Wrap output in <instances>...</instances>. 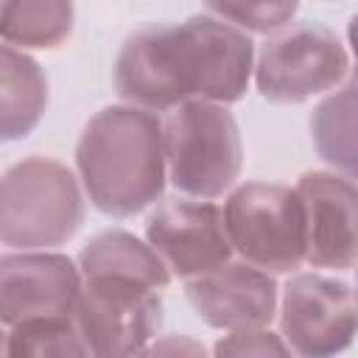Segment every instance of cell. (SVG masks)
Wrapping results in <instances>:
<instances>
[{
  "label": "cell",
  "mask_w": 358,
  "mask_h": 358,
  "mask_svg": "<svg viewBox=\"0 0 358 358\" xmlns=\"http://www.w3.org/2000/svg\"><path fill=\"white\" fill-rule=\"evenodd\" d=\"M255 48L246 31L215 14L185 22H157L126 39L115 62L123 101L145 112L176 109L190 101H241L252 76Z\"/></svg>",
  "instance_id": "obj_1"
},
{
  "label": "cell",
  "mask_w": 358,
  "mask_h": 358,
  "mask_svg": "<svg viewBox=\"0 0 358 358\" xmlns=\"http://www.w3.org/2000/svg\"><path fill=\"white\" fill-rule=\"evenodd\" d=\"M81 185L95 210L126 218L165 190V137L154 112L106 106L84 126L76 145Z\"/></svg>",
  "instance_id": "obj_2"
},
{
  "label": "cell",
  "mask_w": 358,
  "mask_h": 358,
  "mask_svg": "<svg viewBox=\"0 0 358 358\" xmlns=\"http://www.w3.org/2000/svg\"><path fill=\"white\" fill-rule=\"evenodd\" d=\"M84 221V199L67 165L50 157L14 162L0 182V238L6 246L36 252L62 246Z\"/></svg>",
  "instance_id": "obj_3"
},
{
  "label": "cell",
  "mask_w": 358,
  "mask_h": 358,
  "mask_svg": "<svg viewBox=\"0 0 358 358\" xmlns=\"http://www.w3.org/2000/svg\"><path fill=\"white\" fill-rule=\"evenodd\" d=\"M165 165L176 190L193 199L224 196L243 165L241 131L224 103L190 101L176 106L165 126Z\"/></svg>",
  "instance_id": "obj_4"
},
{
  "label": "cell",
  "mask_w": 358,
  "mask_h": 358,
  "mask_svg": "<svg viewBox=\"0 0 358 358\" xmlns=\"http://www.w3.org/2000/svg\"><path fill=\"white\" fill-rule=\"evenodd\" d=\"M232 249L252 266L274 274L299 268L308 257L305 210L296 187L246 182L224 204Z\"/></svg>",
  "instance_id": "obj_5"
},
{
  "label": "cell",
  "mask_w": 358,
  "mask_h": 358,
  "mask_svg": "<svg viewBox=\"0 0 358 358\" xmlns=\"http://www.w3.org/2000/svg\"><path fill=\"white\" fill-rule=\"evenodd\" d=\"M76 327L92 358H134L162 324V291L120 277H81Z\"/></svg>",
  "instance_id": "obj_6"
},
{
  "label": "cell",
  "mask_w": 358,
  "mask_h": 358,
  "mask_svg": "<svg viewBox=\"0 0 358 358\" xmlns=\"http://www.w3.org/2000/svg\"><path fill=\"white\" fill-rule=\"evenodd\" d=\"M350 56L338 36L322 25H296L263 45L255 81L274 103H299L344 81Z\"/></svg>",
  "instance_id": "obj_7"
},
{
  "label": "cell",
  "mask_w": 358,
  "mask_h": 358,
  "mask_svg": "<svg viewBox=\"0 0 358 358\" xmlns=\"http://www.w3.org/2000/svg\"><path fill=\"white\" fill-rule=\"evenodd\" d=\"M280 327L296 358H336L358 336V299L336 277L296 274L282 294Z\"/></svg>",
  "instance_id": "obj_8"
},
{
  "label": "cell",
  "mask_w": 358,
  "mask_h": 358,
  "mask_svg": "<svg viewBox=\"0 0 358 358\" xmlns=\"http://www.w3.org/2000/svg\"><path fill=\"white\" fill-rule=\"evenodd\" d=\"M81 268L67 255L17 252L0 260V319L6 327L70 319L81 296Z\"/></svg>",
  "instance_id": "obj_9"
},
{
  "label": "cell",
  "mask_w": 358,
  "mask_h": 358,
  "mask_svg": "<svg viewBox=\"0 0 358 358\" xmlns=\"http://www.w3.org/2000/svg\"><path fill=\"white\" fill-rule=\"evenodd\" d=\"M148 246L162 257L171 274L196 280L229 263L232 243L224 227V210L210 201L171 199L157 207L145 224Z\"/></svg>",
  "instance_id": "obj_10"
},
{
  "label": "cell",
  "mask_w": 358,
  "mask_h": 358,
  "mask_svg": "<svg viewBox=\"0 0 358 358\" xmlns=\"http://www.w3.org/2000/svg\"><path fill=\"white\" fill-rule=\"evenodd\" d=\"M296 193L305 210V260L316 268H350L358 260V185L327 171H308Z\"/></svg>",
  "instance_id": "obj_11"
},
{
  "label": "cell",
  "mask_w": 358,
  "mask_h": 358,
  "mask_svg": "<svg viewBox=\"0 0 358 358\" xmlns=\"http://www.w3.org/2000/svg\"><path fill=\"white\" fill-rule=\"evenodd\" d=\"M193 310L218 330H263L274 319L277 282L252 263H224L210 274L187 280Z\"/></svg>",
  "instance_id": "obj_12"
},
{
  "label": "cell",
  "mask_w": 358,
  "mask_h": 358,
  "mask_svg": "<svg viewBox=\"0 0 358 358\" xmlns=\"http://www.w3.org/2000/svg\"><path fill=\"white\" fill-rule=\"evenodd\" d=\"M78 268L81 277H120L154 285L159 291H165L171 282V271L162 263V257L126 229L98 232L81 249Z\"/></svg>",
  "instance_id": "obj_13"
},
{
  "label": "cell",
  "mask_w": 358,
  "mask_h": 358,
  "mask_svg": "<svg viewBox=\"0 0 358 358\" xmlns=\"http://www.w3.org/2000/svg\"><path fill=\"white\" fill-rule=\"evenodd\" d=\"M48 103V81L42 67L22 50L3 45L0 50V134L20 140L31 134Z\"/></svg>",
  "instance_id": "obj_14"
},
{
  "label": "cell",
  "mask_w": 358,
  "mask_h": 358,
  "mask_svg": "<svg viewBox=\"0 0 358 358\" xmlns=\"http://www.w3.org/2000/svg\"><path fill=\"white\" fill-rule=\"evenodd\" d=\"M310 134L319 157L358 182V87L324 98L310 115Z\"/></svg>",
  "instance_id": "obj_15"
},
{
  "label": "cell",
  "mask_w": 358,
  "mask_h": 358,
  "mask_svg": "<svg viewBox=\"0 0 358 358\" xmlns=\"http://www.w3.org/2000/svg\"><path fill=\"white\" fill-rule=\"evenodd\" d=\"M73 31V6L64 0H11L0 6V36L17 48H56Z\"/></svg>",
  "instance_id": "obj_16"
},
{
  "label": "cell",
  "mask_w": 358,
  "mask_h": 358,
  "mask_svg": "<svg viewBox=\"0 0 358 358\" xmlns=\"http://www.w3.org/2000/svg\"><path fill=\"white\" fill-rule=\"evenodd\" d=\"M3 358H92L70 319H39L8 327Z\"/></svg>",
  "instance_id": "obj_17"
},
{
  "label": "cell",
  "mask_w": 358,
  "mask_h": 358,
  "mask_svg": "<svg viewBox=\"0 0 358 358\" xmlns=\"http://www.w3.org/2000/svg\"><path fill=\"white\" fill-rule=\"evenodd\" d=\"M210 14L232 22L241 31H257V34H268V31H280L285 28L294 14H296V3H246V6H221L213 3L207 6Z\"/></svg>",
  "instance_id": "obj_18"
},
{
  "label": "cell",
  "mask_w": 358,
  "mask_h": 358,
  "mask_svg": "<svg viewBox=\"0 0 358 358\" xmlns=\"http://www.w3.org/2000/svg\"><path fill=\"white\" fill-rule=\"evenodd\" d=\"M215 358H294L288 344L271 330H238L215 344Z\"/></svg>",
  "instance_id": "obj_19"
},
{
  "label": "cell",
  "mask_w": 358,
  "mask_h": 358,
  "mask_svg": "<svg viewBox=\"0 0 358 358\" xmlns=\"http://www.w3.org/2000/svg\"><path fill=\"white\" fill-rule=\"evenodd\" d=\"M134 358H207V350L190 336H162Z\"/></svg>",
  "instance_id": "obj_20"
},
{
  "label": "cell",
  "mask_w": 358,
  "mask_h": 358,
  "mask_svg": "<svg viewBox=\"0 0 358 358\" xmlns=\"http://www.w3.org/2000/svg\"><path fill=\"white\" fill-rule=\"evenodd\" d=\"M347 36H350V48H352V59H355V67H352V78H355V87H358V14L350 20L347 25Z\"/></svg>",
  "instance_id": "obj_21"
}]
</instances>
